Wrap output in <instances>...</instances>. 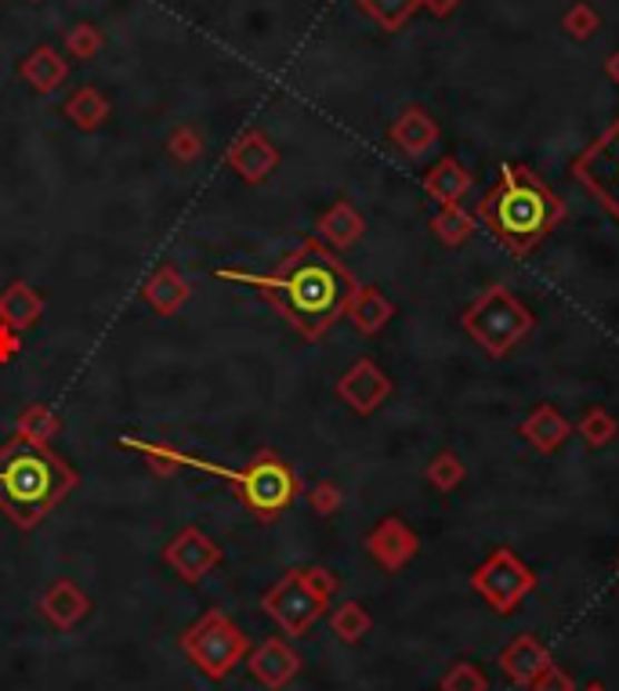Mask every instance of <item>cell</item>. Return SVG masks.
Segmentation results:
<instances>
[{"instance_id":"obj_1","label":"cell","mask_w":619,"mask_h":691,"mask_svg":"<svg viewBox=\"0 0 619 691\" xmlns=\"http://www.w3.org/2000/svg\"><path fill=\"white\" fill-rule=\"evenodd\" d=\"M218 279L254 286L265 305H272V312H276L291 329H297L305 340H323L330 329H334V323L344 319L348 300L358 290L352 268L344 265L337 250H330L320 236L297 243V247L286 254L276 268L265 272V276H250V272H239V268H222Z\"/></svg>"},{"instance_id":"obj_2","label":"cell","mask_w":619,"mask_h":691,"mask_svg":"<svg viewBox=\"0 0 619 691\" xmlns=\"http://www.w3.org/2000/svg\"><path fill=\"white\" fill-rule=\"evenodd\" d=\"M124 450H135L146 460V467L153 474H175L178 467H193V471H204V474H214V478H222L228 485H236V496L239 503L247 507L254 517H262V522H276L283 511L294 507V500L301 496V478L297 471L286 464L279 453L272 450H262L254 453V460L247 467H225V464H214V460H204V456H189L175 450V445H160V442H141L135 435H124L120 438Z\"/></svg>"},{"instance_id":"obj_3","label":"cell","mask_w":619,"mask_h":691,"mask_svg":"<svg viewBox=\"0 0 619 691\" xmlns=\"http://www.w3.org/2000/svg\"><path fill=\"white\" fill-rule=\"evenodd\" d=\"M566 204L537 170L525 164H503L497 185L482 196L479 214L503 250L529 257L543 239L566 221Z\"/></svg>"},{"instance_id":"obj_4","label":"cell","mask_w":619,"mask_h":691,"mask_svg":"<svg viewBox=\"0 0 619 691\" xmlns=\"http://www.w3.org/2000/svg\"><path fill=\"white\" fill-rule=\"evenodd\" d=\"M80 474L48 445L11 438L0 445V511L8 522L30 532L73 493Z\"/></svg>"},{"instance_id":"obj_5","label":"cell","mask_w":619,"mask_h":691,"mask_svg":"<svg viewBox=\"0 0 619 691\" xmlns=\"http://www.w3.org/2000/svg\"><path fill=\"white\" fill-rule=\"evenodd\" d=\"M460 326L489 358H503L537 329V319L508 286L497 283L471 300L468 312L460 315Z\"/></svg>"},{"instance_id":"obj_6","label":"cell","mask_w":619,"mask_h":691,"mask_svg":"<svg viewBox=\"0 0 619 691\" xmlns=\"http://www.w3.org/2000/svg\"><path fill=\"white\" fill-rule=\"evenodd\" d=\"M181 652L189 655V662L204 677L225 681L250 655V638L222 609H210L181 633Z\"/></svg>"},{"instance_id":"obj_7","label":"cell","mask_w":619,"mask_h":691,"mask_svg":"<svg viewBox=\"0 0 619 691\" xmlns=\"http://www.w3.org/2000/svg\"><path fill=\"white\" fill-rule=\"evenodd\" d=\"M471 590L479 594L497 615H511L522 598L537 590V572H532L522 557L508 546H497L471 575Z\"/></svg>"},{"instance_id":"obj_8","label":"cell","mask_w":619,"mask_h":691,"mask_svg":"<svg viewBox=\"0 0 619 691\" xmlns=\"http://www.w3.org/2000/svg\"><path fill=\"white\" fill-rule=\"evenodd\" d=\"M569 175L583 185L587 196L598 199L605 214L619 221V117L590 146L576 152Z\"/></svg>"},{"instance_id":"obj_9","label":"cell","mask_w":619,"mask_h":691,"mask_svg":"<svg viewBox=\"0 0 619 691\" xmlns=\"http://www.w3.org/2000/svg\"><path fill=\"white\" fill-rule=\"evenodd\" d=\"M262 609L276 619L286 638H305V633L323 619L330 604L320 594H312V586L305 583V572L291 569L265 590Z\"/></svg>"},{"instance_id":"obj_10","label":"cell","mask_w":619,"mask_h":691,"mask_svg":"<svg viewBox=\"0 0 619 691\" xmlns=\"http://www.w3.org/2000/svg\"><path fill=\"white\" fill-rule=\"evenodd\" d=\"M222 557H225L222 546L196 525H185L178 536L164 546V561L181 575L185 583H199L207 572L222 565Z\"/></svg>"},{"instance_id":"obj_11","label":"cell","mask_w":619,"mask_h":691,"mask_svg":"<svg viewBox=\"0 0 619 691\" xmlns=\"http://www.w3.org/2000/svg\"><path fill=\"white\" fill-rule=\"evenodd\" d=\"M387 395H392V377H387L373 358H358V363H352V369L337 381V398L358 416L377 413L387 402Z\"/></svg>"},{"instance_id":"obj_12","label":"cell","mask_w":619,"mask_h":691,"mask_svg":"<svg viewBox=\"0 0 619 691\" xmlns=\"http://www.w3.org/2000/svg\"><path fill=\"white\" fill-rule=\"evenodd\" d=\"M366 551L384 572H399L416 557L421 540H416V532L402 522V517L392 514V517H384V522H377V529L366 536Z\"/></svg>"},{"instance_id":"obj_13","label":"cell","mask_w":619,"mask_h":691,"mask_svg":"<svg viewBox=\"0 0 619 691\" xmlns=\"http://www.w3.org/2000/svg\"><path fill=\"white\" fill-rule=\"evenodd\" d=\"M247 670H250V677L257 684H265L268 691H279L301 673V655H297L294 644L272 638V641H262L257 648H250Z\"/></svg>"},{"instance_id":"obj_14","label":"cell","mask_w":619,"mask_h":691,"mask_svg":"<svg viewBox=\"0 0 619 691\" xmlns=\"http://www.w3.org/2000/svg\"><path fill=\"white\" fill-rule=\"evenodd\" d=\"M497 662H500L503 677H508L514 688H532L537 684V677L554 662V655H551V648L537 638V633H518V638L500 652Z\"/></svg>"},{"instance_id":"obj_15","label":"cell","mask_w":619,"mask_h":691,"mask_svg":"<svg viewBox=\"0 0 619 691\" xmlns=\"http://www.w3.org/2000/svg\"><path fill=\"white\" fill-rule=\"evenodd\" d=\"M37 609H40V615H45L55 630H73V626L83 623V619H88L91 598L83 594V590L73 580H55L45 590V594L37 598Z\"/></svg>"},{"instance_id":"obj_16","label":"cell","mask_w":619,"mask_h":691,"mask_svg":"<svg viewBox=\"0 0 619 691\" xmlns=\"http://www.w3.org/2000/svg\"><path fill=\"white\" fill-rule=\"evenodd\" d=\"M225 160H228V167H233L243 181L262 185L272 175V170L279 167V152H276V146H272V141L262 131H247L239 141H233V149L225 152Z\"/></svg>"},{"instance_id":"obj_17","label":"cell","mask_w":619,"mask_h":691,"mask_svg":"<svg viewBox=\"0 0 619 691\" xmlns=\"http://www.w3.org/2000/svg\"><path fill=\"white\" fill-rule=\"evenodd\" d=\"M387 138H392V146L402 152V156H410V160H421V156L428 149H435V141H439V124L435 117L424 109V106H406L395 117L392 124V131H387Z\"/></svg>"},{"instance_id":"obj_18","label":"cell","mask_w":619,"mask_h":691,"mask_svg":"<svg viewBox=\"0 0 619 691\" xmlns=\"http://www.w3.org/2000/svg\"><path fill=\"white\" fill-rule=\"evenodd\" d=\"M518 435H522L537 453L551 456V453H558L561 445L569 442L572 424L566 421V416H561L558 406H551V402H540V406L532 409L522 424H518Z\"/></svg>"},{"instance_id":"obj_19","label":"cell","mask_w":619,"mask_h":691,"mask_svg":"<svg viewBox=\"0 0 619 691\" xmlns=\"http://www.w3.org/2000/svg\"><path fill=\"white\" fill-rule=\"evenodd\" d=\"M189 297H193V286L185 283V276L175 265H160L146 279V286H141V300H146L156 315H164V319H170L178 308H185Z\"/></svg>"},{"instance_id":"obj_20","label":"cell","mask_w":619,"mask_h":691,"mask_svg":"<svg viewBox=\"0 0 619 691\" xmlns=\"http://www.w3.org/2000/svg\"><path fill=\"white\" fill-rule=\"evenodd\" d=\"M315 233H320V239L326 243L330 250H348V247H355L358 239H363L366 218L348 204V199H337V204L330 207L326 214H320Z\"/></svg>"},{"instance_id":"obj_21","label":"cell","mask_w":619,"mask_h":691,"mask_svg":"<svg viewBox=\"0 0 619 691\" xmlns=\"http://www.w3.org/2000/svg\"><path fill=\"white\" fill-rule=\"evenodd\" d=\"M471 185H474L471 170L460 160H453V156H442V160L424 175V193L435 199L439 207L460 204V199L471 193Z\"/></svg>"},{"instance_id":"obj_22","label":"cell","mask_w":619,"mask_h":691,"mask_svg":"<svg viewBox=\"0 0 619 691\" xmlns=\"http://www.w3.org/2000/svg\"><path fill=\"white\" fill-rule=\"evenodd\" d=\"M344 315H348L358 334L373 337V334H381V329L395 319V305L377 290V286H358V290L352 294L348 312H344Z\"/></svg>"},{"instance_id":"obj_23","label":"cell","mask_w":619,"mask_h":691,"mask_svg":"<svg viewBox=\"0 0 619 691\" xmlns=\"http://www.w3.org/2000/svg\"><path fill=\"white\" fill-rule=\"evenodd\" d=\"M40 315H45V297H40L30 283L16 279L4 294H0V323L19 329V334L37 326Z\"/></svg>"},{"instance_id":"obj_24","label":"cell","mask_w":619,"mask_h":691,"mask_svg":"<svg viewBox=\"0 0 619 691\" xmlns=\"http://www.w3.org/2000/svg\"><path fill=\"white\" fill-rule=\"evenodd\" d=\"M474 225H479V218H474L468 207L450 204V207H439V214L431 218V233H435L445 247H464L474 236Z\"/></svg>"},{"instance_id":"obj_25","label":"cell","mask_w":619,"mask_h":691,"mask_svg":"<svg viewBox=\"0 0 619 691\" xmlns=\"http://www.w3.org/2000/svg\"><path fill=\"white\" fill-rule=\"evenodd\" d=\"M59 431H62L59 413H55L51 406H45V402L26 406L19 413V424H16V435L26 438V442H37V445H51L55 438H59Z\"/></svg>"},{"instance_id":"obj_26","label":"cell","mask_w":619,"mask_h":691,"mask_svg":"<svg viewBox=\"0 0 619 691\" xmlns=\"http://www.w3.org/2000/svg\"><path fill=\"white\" fill-rule=\"evenodd\" d=\"M22 77L30 80L37 91H55L62 83V77H66V62L55 51L40 48V51H33L30 59L22 62Z\"/></svg>"},{"instance_id":"obj_27","label":"cell","mask_w":619,"mask_h":691,"mask_svg":"<svg viewBox=\"0 0 619 691\" xmlns=\"http://www.w3.org/2000/svg\"><path fill=\"white\" fill-rule=\"evenodd\" d=\"M330 630H334L344 644H358L373 630V619L358 601H344L334 609V615H330Z\"/></svg>"},{"instance_id":"obj_28","label":"cell","mask_w":619,"mask_h":691,"mask_svg":"<svg viewBox=\"0 0 619 691\" xmlns=\"http://www.w3.org/2000/svg\"><path fill=\"white\" fill-rule=\"evenodd\" d=\"M355 4L363 8L366 16L381 26V30L395 33L413 19V11L421 8V0H355Z\"/></svg>"},{"instance_id":"obj_29","label":"cell","mask_w":619,"mask_h":691,"mask_svg":"<svg viewBox=\"0 0 619 691\" xmlns=\"http://www.w3.org/2000/svg\"><path fill=\"white\" fill-rule=\"evenodd\" d=\"M572 431L590 445V450H605L609 442H616L619 424H616V416L605 409V406H595V409H587L580 421H576Z\"/></svg>"},{"instance_id":"obj_30","label":"cell","mask_w":619,"mask_h":691,"mask_svg":"<svg viewBox=\"0 0 619 691\" xmlns=\"http://www.w3.org/2000/svg\"><path fill=\"white\" fill-rule=\"evenodd\" d=\"M424 478L428 485L435 488V493H453V488L464 485L468 478V467H464V460H460L456 453H439V456H431V464L424 471Z\"/></svg>"},{"instance_id":"obj_31","label":"cell","mask_w":619,"mask_h":691,"mask_svg":"<svg viewBox=\"0 0 619 691\" xmlns=\"http://www.w3.org/2000/svg\"><path fill=\"white\" fill-rule=\"evenodd\" d=\"M106 112H109L106 98L98 91H91V88H83L80 95H73V102L66 106V117L73 120L77 127H83V131H95V127L106 120Z\"/></svg>"},{"instance_id":"obj_32","label":"cell","mask_w":619,"mask_h":691,"mask_svg":"<svg viewBox=\"0 0 619 691\" xmlns=\"http://www.w3.org/2000/svg\"><path fill=\"white\" fill-rule=\"evenodd\" d=\"M561 30H566L572 40H590L601 30V16L587 4V0H576L572 8H566V16H561Z\"/></svg>"},{"instance_id":"obj_33","label":"cell","mask_w":619,"mask_h":691,"mask_svg":"<svg viewBox=\"0 0 619 691\" xmlns=\"http://www.w3.org/2000/svg\"><path fill=\"white\" fill-rule=\"evenodd\" d=\"M442 691H489V677L474 662H453L439 681Z\"/></svg>"},{"instance_id":"obj_34","label":"cell","mask_w":619,"mask_h":691,"mask_svg":"<svg viewBox=\"0 0 619 691\" xmlns=\"http://www.w3.org/2000/svg\"><path fill=\"white\" fill-rule=\"evenodd\" d=\"M308 503L320 517H334L341 511V503H344V493H341L337 482H315L308 488Z\"/></svg>"},{"instance_id":"obj_35","label":"cell","mask_w":619,"mask_h":691,"mask_svg":"<svg viewBox=\"0 0 619 691\" xmlns=\"http://www.w3.org/2000/svg\"><path fill=\"white\" fill-rule=\"evenodd\" d=\"M167 149H170V156H175V160H181V164H193L196 156L204 152V141H199V135H196V131H189V127H181V131L170 135Z\"/></svg>"},{"instance_id":"obj_36","label":"cell","mask_w":619,"mask_h":691,"mask_svg":"<svg viewBox=\"0 0 619 691\" xmlns=\"http://www.w3.org/2000/svg\"><path fill=\"white\" fill-rule=\"evenodd\" d=\"M305 572V583L312 586V594H320L326 604H330V598L337 594V586H341V580L330 569H323V565H312V569H301Z\"/></svg>"},{"instance_id":"obj_37","label":"cell","mask_w":619,"mask_h":691,"mask_svg":"<svg viewBox=\"0 0 619 691\" xmlns=\"http://www.w3.org/2000/svg\"><path fill=\"white\" fill-rule=\"evenodd\" d=\"M532 691H576V681H572V677H569L566 670L554 667V662H551V667H547V670L537 677V684H532Z\"/></svg>"},{"instance_id":"obj_38","label":"cell","mask_w":619,"mask_h":691,"mask_svg":"<svg viewBox=\"0 0 619 691\" xmlns=\"http://www.w3.org/2000/svg\"><path fill=\"white\" fill-rule=\"evenodd\" d=\"M22 352V340H19V329H11L0 323V366H8L11 358Z\"/></svg>"},{"instance_id":"obj_39","label":"cell","mask_w":619,"mask_h":691,"mask_svg":"<svg viewBox=\"0 0 619 691\" xmlns=\"http://www.w3.org/2000/svg\"><path fill=\"white\" fill-rule=\"evenodd\" d=\"M69 48H73L80 59H88V55L98 48V33L95 30H88V26H80V30L73 33V40H69Z\"/></svg>"},{"instance_id":"obj_40","label":"cell","mask_w":619,"mask_h":691,"mask_svg":"<svg viewBox=\"0 0 619 691\" xmlns=\"http://www.w3.org/2000/svg\"><path fill=\"white\" fill-rule=\"evenodd\" d=\"M421 4H424L435 19H450L453 11L460 8V0H421Z\"/></svg>"},{"instance_id":"obj_41","label":"cell","mask_w":619,"mask_h":691,"mask_svg":"<svg viewBox=\"0 0 619 691\" xmlns=\"http://www.w3.org/2000/svg\"><path fill=\"white\" fill-rule=\"evenodd\" d=\"M605 77H609L616 88H619V48L609 55V59H605Z\"/></svg>"},{"instance_id":"obj_42","label":"cell","mask_w":619,"mask_h":691,"mask_svg":"<svg viewBox=\"0 0 619 691\" xmlns=\"http://www.w3.org/2000/svg\"><path fill=\"white\" fill-rule=\"evenodd\" d=\"M583 691H609V688H605V684H587Z\"/></svg>"}]
</instances>
